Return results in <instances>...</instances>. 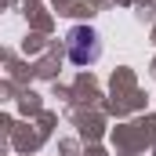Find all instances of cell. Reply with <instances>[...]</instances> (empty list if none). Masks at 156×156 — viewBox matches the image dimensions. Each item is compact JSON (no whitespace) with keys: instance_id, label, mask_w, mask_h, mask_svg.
<instances>
[{"instance_id":"6da1fadb","label":"cell","mask_w":156,"mask_h":156,"mask_svg":"<svg viewBox=\"0 0 156 156\" xmlns=\"http://www.w3.org/2000/svg\"><path fill=\"white\" fill-rule=\"evenodd\" d=\"M66 51H69V62L73 66H94L102 58V40H98V29L91 26H73L66 33Z\"/></svg>"}]
</instances>
